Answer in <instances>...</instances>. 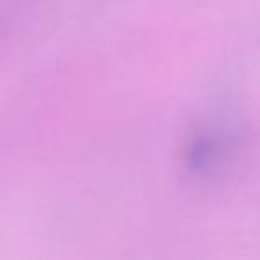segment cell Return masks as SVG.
I'll return each mask as SVG.
<instances>
[{"instance_id": "6da1fadb", "label": "cell", "mask_w": 260, "mask_h": 260, "mask_svg": "<svg viewBox=\"0 0 260 260\" xmlns=\"http://www.w3.org/2000/svg\"><path fill=\"white\" fill-rule=\"evenodd\" d=\"M241 146L242 136L235 126L209 125L192 136L187 146V166L198 177H219L237 159Z\"/></svg>"}]
</instances>
